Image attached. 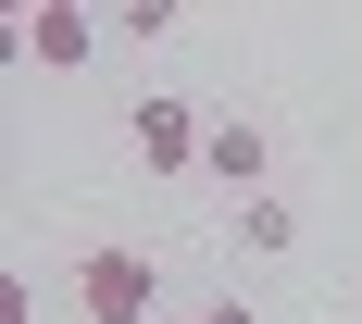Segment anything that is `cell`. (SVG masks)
<instances>
[{
  "mask_svg": "<svg viewBox=\"0 0 362 324\" xmlns=\"http://www.w3.org/2000/svg\"><path fill=\"white\" fill-rule=\"evenodd\" d=\"M75 312H88V324H150V312H163V262L125 250V237L75 250Z\"/></svg>",
  "mask_w": 362,
  "mask_h": 324,
  "instance_id": "1",
  "label": "cell"
},
{
  "mask_svg": "<svg viewBox=\"0 0 362 324\" xmlns=\"http://www.w3.org/2000/svg\"><path fill=\"white\" fill-rule=\"evenodd\" d=\"M125 138H138V162H150V175H200V150H213V125H200V112H187L175 88H150V100L125 112Z\"/></svg>",
  "mask_w": 362,
  "mask_h": 324,
  "instance_id": "2",
  "label": "cell"
},
{
  "mask_svg": "<svg viewBox=\"0 0 362 324\" xmlns=\"http://www.w3.org/2000/svg\"><path fill=\"white\" fill-rule=\"evenodd\" d=\"M200 175H225L238 200H262V175H275V125H262V112H225L213 150H200Z\"/></svg>",
  "mask_w": 362,
  "mask_h": 324,
  "instance_id": "3",
  "label": "cell"
},
{
  "mask_svg": "<svg viewBox=\"0 0 362 324\" xmlns=\"http://www.w3.org/2000/svg\"><path fill=\"white\" fill-rule=\"evenodd\" d=\"M288 250H300V212H288V200H275V187L238 200V262H288Z\"/></svg>",
  "mask_w": 362,
  "mask_h": 324,
  "instance_id": "4",
  "label": "cell"
},
{
  "mask_svg": "<svg viewBox=\"0 0 362 324\" xmlns=\"http://www.w3.org/2000/svg\"><path fill=\"white\" fill-rule=\"evenodd\" d=\"M25 63L37 75H75L88 63V13H25Z\"/></svg>",
  "mask_w": 362,
  "mask_h": 324,
  "instance_id": "5",
  "label": "cell"
},
{
  "mask_svg": "<svg viewBox=\"0 0 362 324\" xmlns=\"http://www.w3.org/2000/svg\"><path fill=\"white\" fill-rule=\"evenodd\" d=\"M175 13H187V0H112V25L138 37V50H150V37H175Z\"/></svg>",
  "mask_w": 362,
  "mask_h": 324,
  "instance_id": "6",
  "label": "cell"
},
{
  "mask_svg": "<svg viewBox=\"0 0 362 324\" xmlns=\"http://www.w3.org/2000/svg\"><path fill=\"white\" fill-rule=\"evenodd\" d=\"M175 324H250V299H213V312H175Z\"/></svg>",
  "mask_w": 362,
  "mask_h": 324,
  "instance_id": "7",
  "label": "cell"
},
{
  "mask_svg": "<svg viewBox=\"0 0 362 324\" xmlns=\"http://www.w3.org/2000/svg\"><path fill=\"white\" fill-rule=\"evenodd\" d=\"M25 13H88V0H25Z\"/></svg>",
  "mask_w": 362,
  "mask_h": 324,
  "instance_id": "8",
  "label": "cell"
}]
</instances>
